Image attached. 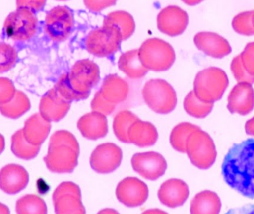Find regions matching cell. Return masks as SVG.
Listing matches in <instances>:
<instances>
[{"instance_id": "83f0119b", "label": "cell", "mask_w": 254, "mask_h": 214, "mask_svg": "<svg viewBox=\"0 0 254 214\" xmlns=\"http://www.w3.org/2000/svg\"><path fill=\"white\" fill-rule=\"evenodd\" d=\"M40 146H34L27 142L22 129L16 131L11 138V151L15 156L24 160L35 158L40 152Z\"/></svg>"}, {"instance_id": "4dcf8cb0", "label": "cell", "mask_w": 254, "mask_h": 214, "mask_svg": "<svg viewBox=\"0 0 254 214\" xmlns=\"http://www.w3.org/2000/svg\"><path fill=\"white\" fill-rule=\"evenodd\" d=\"M17 214H47V206L41 197L34 194H27L16 201Z\"/></svg>"}, {"instance_id": "44dd1931", "label": "cell", "mask_w": 254, "mask_h": 214, "mask_svg": "<svg viewBox=\"0 0 254 214\" xmlns=\"http://www.w3.org/2000/svg\"><path fill=\"white\" fill-rule=\"evenodd\" d=\"M98 92L107 102L117 107L128 98L130 92L129 84L118 74H112L105 77Z\"/></svg>"}, {"instance_id": "836d02e7", "label": "cell", "mask_w": 254, "mask_h": 214, "mask_svg": "<svg viewBox=\"0 0 254 214\" xmlns=\"http://www.w3.org/2000/svg\"><path fill=\"white\" fill-rule=\"evenodd\" d=\"M254 10H249L236 15L232 21L234 31L243 35H254Z\"/></svg>"}, {"instance_id": "8fae6325", "label": "cell", "mask_w": 254, "mask_h": 214, "mask_svg": "<svg viewBox=\"0 0 254 214\" xmlns=\"http://www.w3.org/2000/svg\"><path fill=\"white\" fill-rule=\"evenodd\" d=\"M74 25L72 11L66 6L58 5L51 9L46 14L44 30L49 38L61 42L69 37Z\"/></svg>"}, {"instance_id": "d4e9b609", "label": "cell", "mask_w": 254, "mask_h": 214, "mask_svg": "<svg viewBox=\"0 0 254 214\" xmlns=\"http://www.w3.org/2000/svg\"><path fill=\"white\" fill-rule=\"evenodd\" d=\"M222 202L216 193L206 191L198 193L190 203V214H219Z\"/></svg>"}, {"instance_id": "603a6c76", "label": "cell", "mask_w": 254, "mask_h": 214, "mask_svg": "<svg viewBox=\"0 0 254 214\" xmlns=\"http://www.w3.org/2000/svg\"><path fill=\"white\" fill-rule=\"evenodd\" d=\"M51 128V123L40 113H36L25 121L22 131L28 143L34 146H40L47 139Z\"/></svg>"}, {"instance_id": "ffe728a7", "label": "cell", "mask_w": 254, "mask_h": 214, "mask_svg": "<svg viewBox=\"0 0 254 214\" xmlns=\"http://www.w3.org/2000/svg\"><path fill=\"white\" fill-rule=\"evenodd\" d=\"M228 110L231 113L246 115L254 107V90L249 83H239L230 92L228 98Z\"/></svg>"}, {"instance_id": "8992f818", "label": "cell", "mask_w": 254, "mask_h": 214, "mask_svg": "<svg viewBox=\"0 0 254 214\" xmlns=\"http://www.w3.org/2000/svg\"><path fill=\"white\" fill-rule=\"evenodd\" d=\"M186 153L191 163L201 170L211 167L217 156L213 139L201 129L190 135L187 140Z\"/></svg>"}, {"instance_id": "3957f363", "label": "cell", "mask_w": 254, "mask_h": 214, "mask_svg": "<svg viewBox=\"0 0 254 214\" xmlns=\"http://www.w3.org/2000/svg\"><path fill=\"white\" fill-rule=\"evenodd\" d=\"M79 155L80 145L75 136L67 130H58L51 136L43 160L52 173H71L78 164Z\"/></svg>"}, {"instance_id": "d6a6232c", "label": "cell", "mask_w": 254, "mask_h": 214, "mask_svg": "<svg viewBox=\"0 0 254 214\" xmlns=\"http://www.w3.org/2000/svg\"><path fill=\"white\" fill-rule=\"evenodd\" d=\"M184 107L187 113L197 118H204L211 112L213 104H207L200 101L193 91L187 95L184 101Z\"/></svg>"}, {"instance_id": "cb8c5ba5", "label": "cell", "mask_w": 254, "mask_h": 214, "mask_svg": "<svg viewBox=\"0 0 254 214\" xmlns=\"http://www.w3.org/2000/svg\"><path fill=\"white\" fill-rule=\"evenodd\" d=\"M128 138L129 143L139 147H146L156 143L158 133L156 127L152 123L143 121L138 118L130 126Z\"/></svg>"}, {"instance_id": "8d00e7d4", "label": "cell", "mask_w": 254, "mask_h": 214, "mask_svg": "<svg viewBox=\"0 0 254 214\" xmlns=\"http://www.w3.org/2000/svg\"><path fill=\"white\" fill-rule=\"evenodd\" d=\"M240 57L242 64L248 74L254 77V42L246 45Z\"/></svg>"}, {"instance_id": "bcb514c9", "label": "cell", "mask_w": 254, "mask_h": 214, "mask_svg": "<svg viewBox=\"0 0 254 214\" xmlns=\"http://www.w3.org/2000/svg\"><path fill=\"white\" fill-rule=\"evenodd\" d=\"M0 214H10L8 207L1 203H0Z\"/></svg>"}, {"instance_id": "52a82bcc", "label": "cell", "mask_w": 254, "mask_h": 214, "mask_svg": "<svg viewBox=\"0 0 254 214\" xmlns=\"http://www.w3.org/2000/svg\"><path fill=\"white\" fill-rule=\"evenodd\" d=\"M142 96L148 107L156 113H170L177 104V96L173 86L161 79L146 82L142 89Z\"/></svg>"}, {"instance_id": "c3c4849f", "label": "cell", "mask_w": 254, "mask_h": 214, "mask_svg": "<svg viewBox=\"0 0 254 214\" xmlns=\"http://www.w3.org/2000/svg\"><path fill=\"white\" fill-rule=\"evenodd\" d=\"M185 2L188 3V4H196V3L200 2V1H185Z\"/></svg>"}, {"instance_id": "ee69618b", "label": "cell", "mask_w": 254, "mask_h": 214, "mask_svg": "<svg viewBox=\"0 0 254 214\" xmlns=\"http://www.w3.org/2000/svg\"><path fill=\"white\" fill-rule=\"evenodd\" d=\"M141 214H168L164 211L160 210L158 209H149V210L145 211Z\"/></svg>"}, {"instance_id": "7a4b0ae2", "label": "cell", "mask_w": 254, "mask_h": 214, "mask_svg": "<svg viewBox=\"0 0 254 214\" xmlns=\"http://www.w3.org/2000/svg\"><path fill=\"white\" fill-rule=\"evenodd\" d=\"M99 80L98 64L89 59H83L74 64L69 73L60 77L55 88L65 99L72 102L87 98Z\"/></svg>"}, {"instance_id": "681fc988", "label": "cell", "mask_w": 254, "mask_h": 214, "mask_svg": "<svg viewBox=\"0 0 254 214\" xmlns=\"http://www.w3.org/2000/svg\"><path fill=\"white\" fill-rule=\"evenodd\" d=\"M253 25H254V15H253Z\"/></svg>"}, {"instance_id": "d590c367", "label": "cell", "mask_w": 254, "mask_h": 214, "mask_svg": "<svg viewBox=\"0 0 254 214\" xmlns=\"http://www.w3.org/2000/svg\"><path fill=\"white\" fill-rule=\"evenodd\" d=\"M231 70L234 77L239 83H249L252 85L254 83V77L248 74L245 70L242 64L240 55L233 59L231 64Z\"/></svg>"}, {"instance_id": "e575fe53", "label": "cell", "mask_w": 254, "mask_h": 214, "mask_svg": "<svg viewBox=\"0 0 254 214\" xmlns=\"http://www.w3.org/2000/svg\"><path fill=\"white\" fill-rule=\"evenodd\" d=\"M16 49L5 43H0V73L11 70L17 61Z\"/></svg>"}, {"instance_id": "f546056e", "label": "cell", "mask_w": 254, "mask_h": 214, "mask_svg": "<svg viewBox=\"0 0 254 214\" xmlns=\"http://www.w3.org/2000/svg\"><path fill=\"white\" fill-rule=\"evenodd\" d=\"M200 127L189 122H182L172 130L170 142L172 146L178 152L186 153V143L191 133L200 130Z\"/></svg>"}, {"instance_id": "ac0fdd59", "label": "cell", "mask_w": 254, "mask_h": 214, "mask_svg": "<svg viewBox=\"0 0 254 214\" xmlns=\"http://www.w3.org/2000/svg\"><path fill=\"white\" fill-rule=\"evenodd\" d=\"M189 194V188L186 182L179 179H170L161 185L158 197L164 206L175 209L183 206Z\"/></svg>"}, {"instance_id": "277c9868", "label": "cell", "mask_w": 254, "mask_h": 214, "mask_svg": "<svg viewBox=\"0 0 254 214\" xmlns=\"http://www.w3.org/2000/svg\"><path fill=\"white\" fill-rule=\"evenodd\" d=\"M228 84L229 80L224 70L218 67H208L195 76L193 92L200 101L213 104L222 98Z\"/></svg>"}, {"instance_id": "484cf974", "label": "cell", "mask_w": 254, "mask_h": 214, "mask_svg": "<svg viewBox=\"0 0 254 214\" xmlns=\"http://www.w3.org/2000/svg\"><path fill=\"white\" fill-rule=\"evenodd\" d=\"M119 67L129 78L134 80L142 78L149 71L140 61L138 49H131L122 54L119 58Z\"/></svg>"}, {"instance_id": "4316f807", "label": "cell", "mask_w": 254, "mask_h": 214, "mask_svg": "<svg viewBox=\"0 0 254 214\" xmlns=\"http://www.w3.org/2000/svg\"><path fill=\"white\" fill-rule=\"evenodd\" d=\"M104 24L116 28L120 32L123 40L131 37L135 29L134 18L125 10H116L109 13L104 19Z\"/></svg>"}, {"instance_id": "d6986e66", "label": "cell", "mask_w": 254, "mask_h": 214, "mask_svg": "<svg viewBox=\"0 0 254 214\" xmlns=\"http://www.w3.org/2000/svg\"><path fill=\"white\" fill-rule=\"evenodd\" d=\"M194 43L199 50L214 58H222L231 53L232 49L226 39L210 31H201L195 34Z\"/></svg>"}, {"instance_id": "b9f144b4", "label": "cell", "mask_w": 254, "mask_h": 214, "mask_svg": "<svg viewBox=\"0 0 254 214\" xmlns=\"http://www.w3.org/2000/svg\"><path fill=\"white\" fill-rule=\"evenodd\" d=\"M225 214H254V205H246L242 207L230 209Z\"/></svg>"}, {"instance_id": "2e32d148", "label": "cell", "mask_w": 254, "mask_h": 214, "mask_svg": "<svg viewBox=\"0 0 254 214\" xmlns=\"http://www.w3.org/2000/svg\"><path fill=\"white\" fill-rule=\"evenodd\" d=\"M71 104V102L63 97L54 87L40 100V114L49 122L59 121L67 115Z\"/></svg>"}, {"instance_id": "6da1fadb", "label": "cell", "mask_w": 254, "mask_h": 214, "mask_svg": "<svg viewBox=\"0 0 254 214\" xmlns=\"http://www.w3.org/2000/svg\"><path fill=\"white\" fill-rule=\"evenodd\" d=\"M222 174L228 186L254 199V139L234 143L224 158Z\"/></svg>"}, {"instance_id": "5bb4252c", "label": "cell", "mask_w": 254, "mask_h": 214, "mask_svg": "<svg viewBox=\"0 0 254 214\" xmlns=\"http://www.w3.org/2000/svg\"><path fill=\"white\" fill-rule=\"evenodd\" d=\"M116 197L122 204L128 208L142 206L147 200V185L136 177H127L119 182L116 191Z\"/></svg>"}, {"instance_id": "7bdbcfd3", "label": "cell", "mask_w": 254, "mask_h": 214, "mask_svg": "<svg viewBox=\"0 0 254 214\" xmlns=\"http://www.w3.org/2000/svg\"><path fill=\"white\" fill-rule=\"evenodd\" d=\"M245 129H246V132L248 135L254 136V117L249 119V121L246 123Z\"/></svg>"}, {"instance_id": "30bf717a", "label": "cell", "mask_w": 254, "mask_h": 214, "mask_svg": "<svg viewBox=\"0 0 254 214\" xmlns=\"http://www.w3.org/2000/svg\"><path fill=\"white\" fill-rule=\"evenodd\" d=\"M55 214H86L81 200V191L77 184H60L52 196Z\"/></svg>"}, {"instance_id": "60d3db41", "label": "cell", "mask_w": 254, "mask_h": 214, "mask_svg": "<svg viewBox=\"0 0 254 214\" xmlns=\"http://www.w3.org/2000/svg\"><path fill=\"white\" fill-rule=\"evenodd\" d=\"M46 4V1H17V8H27L34 12V10H40Z\"/></svg>"}, {"instance_id": "e0dca14e", "label": "cell", "mask_w": 254, "mask_h": 214, "mask_svg": "<svg viewBox=\"0 0 254 214\" xmlns=\"http://www.w3.org/2000/svg\"><path fill=\"white\" fill-rule=\"evenodd\" d=\"M28 182V172L19 164H7L0 170V189L5 194H18L26 188Z\"/></svg>"}, {"instance_id": "7c38bea8", "label": "cell", "mask_w": 254, "mask_h": 214, "mask_svg": "<svg viewBox=\"0 0 254 214\" xmlns=\"http://www.w3.org/2000/svg\"><path fill=\"white\" fill-rule=\"evenodd\" d=\"M123 152L122 149L113 143L98 145L90 156L92 170L100 174L114 172L122 164Z\"/></svg>"}, {"instance_id": "f35d334b", "label": "cell", "mask_w": 254, "mask_h": 214, "mask_svg": "<svg viewBox=\"0 0 254 214\" xmlns=\"http://www.w3.org/2000/svg\"><path fill=\"white\" fill-rule=\"evenodd\" d=\"M91 108L94 112H100L104 115H110L114 112L116 107L111 105L108 102L105 101L101 96L99 92L95 93L92 103H91Z\"/></svg>"}, {"instance_id": "5b68a950", "label": "cell", "mask_w": 254, "mask_h": 214, "mask_svg": "<svg viewBox=\"0 0 254 214\" xmlns=\"http://www.w3.org/2000/svg\"><path fill=\"white\" fill-rule=\"evenodd\" d=\"M139 58L148 70L164 71L174 64L176 53L173 46L159 38H149L138 49Z\"/></svg>"}, {"instance_id": "9c48e42d", "label": "cell", "mask_w": 254, "mask_h": 214, "mask_svg": "<svg viewBox=\"0 0 254 214\" xmlns=\"http://www.w3.org/2000/svg\"><path fill=\"white\" fill-rule=\"evenodd\" d=\"M38 20L34 12L27 8H17L4 21L3 31L9 38L27 40L37 32Z\"/></svg>"}, {"instance_id": "7402d4cb", "label": "cell", "mask_w": 254, "mask_h": 214, "mask_svg": "<svg viewBox=\"0 0 254 214\" xmlns=\"http://www.w3.org/2000/svg\"><path fill=\"white\" fill-rule=\"evenodd\" d=\"M77 127L83 137L90 140L104 138L108 133L107 117L94 111L83 115L77 121Z\"/></svg>"}, {"instance_id": "9a60e30c", "label": "cell", "mask_w": 254, "mask_h": 214, "mask_svg": "<svg viewBox=\"0 0 254 214\" xmlns=\"http://www.w3.org/2000/svg\"><path fill=\"white\" fill-rule=\"evenodd\" d=\"M188 13L176 5H169L163 8L157 17L158 29L167 35L175 37L182 34L188 25Z\"/></svg>"}, {"instance_id": "f1b7e54d", "label": "cell", "mask_w": 254, "mask_h": 214, "mask_svg": "<svg viewBox=\"0 0 254 214\" xmlns=\"http://www.w3.org/2000/svg\"><path fill=\"white\" fill-rule=\"evenodd\" d=\"M31 107L29 98L20 91H16L11 101L0 105L1 115L7 118L16 119L22 116Z\"/></svg>"}, {"instance_id": "f6af8a7d", "label": "cell", "mask_w": 254, "mask_h": 214, "mask_svg": "<svg viewBox=\"0 0 254 214\" xmlns=\"http://www.w3.org/2000/svg\"><path fill=\"white\" fill-rule=\"evenodd\" d=\"M97 214H120L117 211L113 209H105L103 210L100 211Z\"/></svg>"}, {"instance_id": "1f68e13d", "label": "cell", "mask_w": 254, "mask_h": 214, "mask_svg": "<svg viewBox=\"0 0 254 214\" xmlns=\"http://www.w3.org/2000/svg\"><path fill=\"white\" fill-rule=\"evenodd\" d=\"M138 118L131 111L122 110L117 113L113 121V130L119 141L124 143H130L128 138V129Z\"/></svg>"}, {"instance_id": "4fadbf2b", "label": "cell", "mask_w": 254, "mask_h": 214, "mask_svg": "<svg viewBox=\"0 0 254 214\" xmlns=\"http://www.w3.org/2000/svg\"><path fill=\"white\" fill-rule=\"evenodd\" d=\"M133 170L148 180L155 181L165 173L167 163L162 155L155 152L136 153L131 158Z\"/></svg>"}, {"instance_id": "ba28073f", "label": "cell", "mask_w": 254, "mask_h": 214, "mask_svg": "<svg viewBox=\"0 0 254 214\" xmlns=\"http://www.w3.org/2000/svg\"><path fill=\"white\" fill-rule=\"evenodd\" d=\"M123 41L120 32L113 26L104 25L95 28L88 34L86 49L98 57H107L116 53Z\"/></svg>"}, {"instance_id": "ab89813d", "label": "cell", "mask_w": 254, "mask_h": 214, "mask_svg": "<svg viewBox=\"0 0 254 214\" xmlns=\"http://www.w3.org/2000/svg\"><path fill=\"white\" fill-rule=\"evenodd\" d=\"M116 1L110 0V1H84V4H86L88 8L90 9L93 11H101L103 9L106 7H110L116 4Z\"/></svg>"}, {"instance_id": "74e56055", "label": "cell", "mask_w": 254, "mask_h": 214, "mask_svg": "<svg viewBox=\"0 0 254 214\" xmlns=\"http://www.w3.org/2000/svg\"><path fill=\"white\" fill-rule=\"evenodd\" d=\"M16 92L14 85L10 79L0 77V105L11 101Z\"/></svg>"}, {"instance_id": "7dc6e473", "label": "cell", "mask_w": 254, "mask_h": 214, "mask_svg": "<svg viewBox=\"0 0 254 214\" xmlns=\"http://www.w3.org/2000/svg\"><path fill=\"white\" fill-rule=\"evenodd\" d=\"M4 146H5V141H4V138L3 137L2 135L0 134V155L1 152L4 151Z\"/></svg>"}]
</instances>
